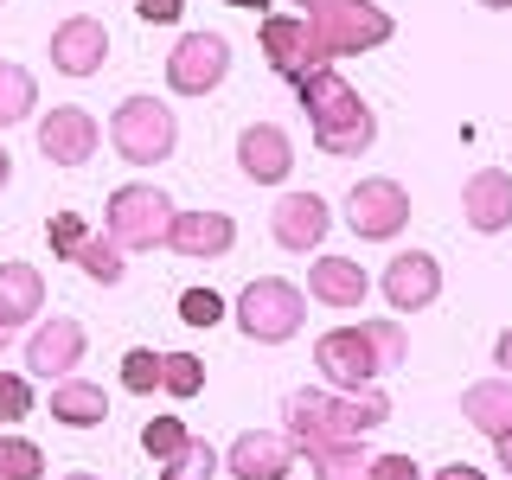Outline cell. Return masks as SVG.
<instances>
[{
  "instance_id": "cell-1",
  "label": "cell",
  "mask_w": 512,
  "mask_h": 480,
  "mask_svg": "<svg viewBox=\"0 0 512 480\" xmlns=\"http://www.w3.org/2000/svg\"><path fill=\"white\" fill-rule=\"evenodd\" d=\"M391 423V397L378 384H359V391H295L288 397V436L295 448H333V442H359L372 429Z\"/></svg>"
},
{
  "instance_id": "cell-2",
  "label": "cell",
  "mask_w": 512,
  "mask_h": 480,
  "mask_svg": "<svg viewBox=\"0 0 512 480\" xmlns=\"http://www.w3.org/2000/svg\"><path fill=\"white\" fill-rule=\"evenodd\" d=\"M301 109H308V128H314V148L333 154V160H352L365 154L378 141V116L365 109V96L346 84L333 64H320V71L301 77Z\"/></svg>"
},
{
  "instance_id": "cell-3",
  "label": "cell",
  "mask_w": 512,
  "mask_h": 480,
  "mask_svg": "<svg viewBox=\"0 0 512 480\" xmlns=\"http://www.w3.org/2000/svg\"><path fill=\"white\" fill-rule=\"evenodd\" d=\"M410 359V340L397 320H359V327H333L314 340V365L327 384L340 391H359V384H378L391 365Z\"/></svg>"
},
{
  "instance_id": "cell-4",
  "label": "cell",
  "mask_w": 512,
  "mask_h": 480,
  "mask_svg": "<svg viewBox=\"0 0 512 480\" xmlns=\"http://www.w3.org/2000/svg\"><path fill=\"white\" fill-rule=\"evenodd\" d=\"M301 320H308V295L282 276H256V282H244V295H237V327H244V340H256V346L295 340Z\"/></svg>"
},
{
  "instance_id": "cell-5",
  "label": "cell",
  "mask_w": 512,
  "mask_h": 480,
  "mask_svg": "<svg viewBox=\"0 0 512 480\" xmlns=\"http://www.w3.org/2000/svg\"><path fill=\"white\" fill-rule=\"evenodd\" d=\"M173 199L160 186H148V180H128V186H116L109 192V212H103V224H109V237H116L122 250H160L173 237Z\"/></svg>"
},
{
  "instance_id": "cell-6",
  "label": "cell",
  "mask_w": 512,
  "mask_h": 480,
  "mask_svg": "<svg viewBox=\"0 0 512 480\" xmlns=\"http://www.w3.org/2000/svg\"><path fill=\"white\" fill-rule=\"evenodd\" d=\"M308 26H314V45L327 64L346 58V52H372V45H384L397 32V20L378 0H327V7L308 13Z\"/></svg>"
},
{
  "instance_id": "cell-7",
  "label": "cell",
  "mask_w": 512,
  "mask_h": 480,
  "mask_svg": "<svg viewBox=\"0 0 512 480\" xmlns=\"http://www.w3.org/2000/svg\"><path fill=\"white\" fill-rule=\"evenodd\" d=\"M109 141H116V154L135 160V167H160V160L173 154V141H180V122H173V109L154 103V96H122V109L109 116Z\"/></svg>"
},
{
  "instance_id": "cell-8",
  "label": "cell",
  "mask_w": 512,
  "mask_h": 480,
  "mask_svg": "<svg viewBox=\"0 0 512 480\" xmlns=\"http://www.w3.org/2000/svg\"><path fill=\"white\" fill-rule=\"evenodd\" d=\"M346 224H352L359 244H391L410 224V192L397 180H359L346 192Z\"/></svg>"
},
{
  "instance_id": "cell-9",
  "label": "cell",
  "mask_w": 512,
  "mask_h": 480,
  "mask_svg": "<svg viewBox=\"0 0 512 480\" xmlns=\"http://www.w3.org/2000/svg\"><path fill=\"white\" fill-rule=\"evenodd\" d=\"M231 77V39L224 32H186L167 52V84L180 96H212Z\"/></svg>"
},
{
  "instance_id": "cell-10",
  "label": "cell",
  "mask_w": 512,
  "mask_h": 480,
  "mask_svg": "<svg viewBox=\"0 0 512 480\" xmlns=\"http://www.w3.org/2000/svg\"><path fill=\"white\" fill-rule=\"evenodd\" d=\"M327 231H333V205L320 199V192H282V199L269 205V237H276L282 250H295V256L320 250Z\"/></svg>"
},
{
  "instance_id": "cell-11",
  "label": "cell",
  "mask_w": 512,
  "mask_h": 480,
  "mask_svg": "<svg viewBox=\"0 0 512 480\" xmlns=\"http://www.w3.org/2000/svg\"><path fill=\"white\" fill-rule=\"evenodd\" d=\"M263 58H269V71L288 77V84H301L308 71H320V45H314V26H308V13H269L263 20Z\"/></svg>"
},
{
  "instance_id": "cell-12",
  "label": "cell",
  "mask_w": 512,
  "mask_h": 480,
  "mask_svg": "<svg viewBox=\"0 0 512 480\" xmlns=\"http://www.w3.org/2000/svg\"><path fill=\"white\" fill-rule=\"evenodd\" d=\"M45 52H52V71H64V77H96L109 64V26L90 20V13H71V20L52 26Z\"/></svg>"
},
{
  "instance_id": "cell-13",
  "label": "cell",
  "mask_w": 512,
  "mask_h": 480,
  "mask_svg": "<svg viewBox=\"0 0 512 480\" xmlns=\"http://www.w3.org/2000/svg\"><path fill=\"white\" fill-rule=\"evenodd\" d=\"M77 359H84V327H77L71 314H52L45 327H32L26 340V378H71Z\"/></svg>"
},
{
  "instance_id": "cell-14",
  "label": "cell",
  "mask_w": 512,
  "mask_h": 480,
  "mask_svg": "<svg viewBox=\"0 0 512 480\" xmlns=\"http://www.w3.org/2000/svg\"><path fill=\"white\" fill-rule=\"evenodd\" d=\"M96 141H103V128H96L90 109H52V116H39V154L52 160V167H84L96 154Z\"/></svg>"
},
{
  "instance_id": "cell-15",
  "label": "cell",
  "mask_w": 512,
  "mask_h": 480,
  "mask_svg": "<svg viewBox=\"0 0 512 480\" xmlns=\"http://www.w3.org/2000/svg\"><path fill=\"white\" fill-rule=\"evenodd\" d=\"M442 295V263L429 250H404L391 256V269H384V301H391L397 314H416V308H436Z\"/></svg>"
},
{
  "instance_id": "cell-16",
  "label": "cell",
  "mask_w": 512,
  "mask_h": 480,
  "mask_svg": "<svg viewBox=\"0 0 512 480\" xmlns=\"http://www.w3.org/2000/svg\"><path fill=\"white\" fill-rule=\"evenodd\" d=\"M237 167H244V180H256V186H282L288 173H295V141H288L276 122H250L244 135H237Z\"/></svg>"
},
{
  "instance_id": "cell-17",
  "label": "cell",
  "mask_w": 512,
  "mask_h": 480,
  "mask_svg": "<svg viewBox=\"0 0 512 480\" xmlns=\"http://www.w3.org/2000/svg\"><path fill=\"white\" fill-rule=\"evenodd\" d=\"M237 480H288L295 474V436H269V429H244L224 455Z\"/></svg>"
},
{
  "instance_id": "cell-18",
  "label": "cell",
  "mask_w": 512,
  "mask_h": 480,
  "mask_svg": "<svg viewBox=\"0 0 512 480\" xmlns=\"http://www.w3.org/2000/svg\"><path fill=\"white\" fill-rule=\"evenodd\" d=\"M461 218H468L480 237L506 231V224H512V173L506 167L468 173V186H461Z\"/></svg>"
},
{
  "instance_id": "cell-19",
  "label": "cell",
  "mask_w": 512,
  "mask_h": 480,
  "mask_svg": "<svg viewBox=\"0 0 512 480\" xmlns=\"http://www.w3.org/2000/svg\"><path fill=\"white\" fill-rule=\"evenodd\" d=\"M237 244V224L224 218V212H180L173 218V237H167V250L173 256H199V263H218V256H231Z\"/></svg>"
},
{
  "instance_id": "cell-20",
  "label": "cell",
  "mask_w": 512,
  "mask_h": 480,
  "mask_svg": "<svg viewBox=\"0 0 512 480\" xmlns=\"http://www.w3.org/2000/svg\"><path fill=\"white\" fill-rule=\"evenodd\" d=\"M308 295L320 308H365V295H372V276L359 269V256H320L308 269Z\"/></svg>"
},
{
  "instance_id": "cell-21",
  "label": "cell",
  "mask_w": 512,
  "mask_h": 480,
  "mask_svg": "<svg viewBox=\"0 0 512 480\" xmlns=\"http://www.w3.org/2000/svg\"><path fill=\"white\" fill-rule=\"evenodd\" d=\"M461 416L480 429L487 442H506L512 436V378H480L461 391Z\"/></svg>"
},
{
  "instance_id": "cell-22",
  "label": "cell",
  "mask_w": 512,
  "mask_h": 480,
  "mask_svg": "<svg viewBox=\"0 0 512 480\" xmlns=\"http://www.w3.org/2000/svg\"><path fill=\"white\" fill-rule=\"evenodd\" d=\"M45 308V276L32 263H0V333L26 327Z\"/></svg>"
},
{
  "instance_id": "cell-23",
  "label": "cell",
  "mask_w": 512,
  "mask_h": 480,
  "mask_svg": "<svg viewBox=\"0 0 512 480\" xmlns=\"http://www.w3.org/2000/svg\"><path fill=\"white\" fill-rule=\"evenodd\" d=\"M103 416H109V391H103V384H84V378H58L52 384V423L96 429Z\"/></svg>"
},
{
  "instance_id": "cell-24",
  "label": "cell",
  "mask_w": 512,
  "mask_h": 480,
  "mask_svg": "<svg viewBox=\"0 0 512 480\" xmlns=\"http://www.w3.org/2000/svg\"><path fill=\"white\" fill-rule=\"evenodd\" d=\"M77 269H84L90 282H103V288H116L128 276V263H122V244L109 231H90L84 237V250H77Z\"/></svg>"
},
{
  "instance_id": "cell-25",
  "label": "cell",
  "mask_w": 512,
  "mask_h": 480,
  "mask_svg": "<svg viewBox=\"0 0 512 480\" xmlns=\"http://www.w3.org/2000/svg\"><path fill=\"white\" fill-rule=\"evenodd\" d=\"M218 468H224V455H218V448L205 442V436H192V442H186L173 461H160V468H154V480H212Z\"/></svg>"
},
{
  "instance_id": "cell-26",
  "label": "cell",
  "mask_w": 512,
  "mask_h": 480,
  "mask_svg": "<svg viewBox=\"0 0 512 480\" xmlns=\"http://www.w3.org/2000/svg\"><path fill=\"white\" fill-rule=\"evenodd\" d=\"M308 468H314L320 480H365L372 455H365L359 442H333V448H308Z\"/></svg>"
},
{
  "instance_id": "cell-27",
  "label": "cell",
  "mask_w": 512,
  "mask_h": 480,
  "mask_svg": "<svg viewBox=\"0 0 512 480\" xmlns=\"http://www.w3.org/2000/svg\"><path fill=\"white\" fill-rule=\"evenodd\" d=\"M32 103H39V84H32V71H20V64H0V128L26 122Z\"/></svg>"
},
{
  "instance_id": "cell-28",
  "label": "cell",
  "mask_w": 512,
  "mask_h": 480,
  "mask_svg": "<svg viewBox=\"0 0 512 480\" xmlns=\"http://www.w3.org/2000/svg\"><path fill=\"white\" fill-rule=\"evenodd\" d=\"M160 391L167 397H199L205 391V359H192V352H160Z\"/></svg>"
},
{
  "instance_id": "cell-29",
  "label": "cell",
  "mask_w": 512,
  "mask_h": 480,
  "mask_svg": "<svg viewBox=\"0 0 512 480\" xmlns=\"http://www.w3.org/2000/svg\"><path fill=\"white\" fill-rule=\"evenodd\" d=\"M122 391H135V397L160 391V352L154 346H128L122 352Z\"/></svg>"
},
{
  "instance_id": "cell-30",
  "label": "cell",
  "mask_w": 512,
  "mask_h": 480,
  "mask_svg": "<svg viewBox=\"0 0 512 480\" xmlns=\"http://www.w3.org/2000/svg\"><path fill=\"white\" fill-rule=\"evenodd\" d=\"M39 474H45L39 442H26V436H0V480H39Z\"/></svg>"
},
{
  "instance_id": "cell-31",
  "label": "cell",
  "mask_w": 512,
  "mask_h": 480,
  "mask_svg": "<svg viewBox=\"0 0 512 480\" xmlns=\"http://www.w3.org/2000/svg\"><path fill=\"white\" fill-rule=\"evenodd\" d=\"M186 442H192V436H186V423H180V416H154V423L141 429V448L154 455V468H160V461H173Z\"/></svg>"
},
{
  "instance_id": "cell-32",
  "label": "cell",
  "mask_w": 512,
  "mask_h": 480,
  "mask_svg": "<svg viewBox=\"0 0 512 480\" xmlns=\"http://www.w3.org/2000/svg\"><path fill=\"white\" fill-rule=\"evenodd\" d=\"M26 416H32V384L20 372H0V429L26 423Z\"/></svg>"
},
{
  "instance_id": "cell-33",
  "label": "cell",
  "mask_w": 512,
  "mask_h": 480,
  "mask_svg": "<svg viewBox=\"0 0 512 480\" xmlns=\"http://www.w3.org/2000/svg\"><path fill=\"white\" fill-rule=\"evenodd\" d=\"M45 237H52V256H64V263H77V250H84L90 224L77 218V212H58L52 224H45Z\"/></svg>"
},
{
  "instance_id": "cell-34",
  "label": "cell",
  "mask_w": 512,
  "mask_h": 480,
  "mask_svg": "<svg viewBox=\"0 0 512 480\" xmlns=\"http://www.w3.org/2000/svg\"><path fill=\"white\" fill-rule=\"evenodd\" d=\"M180 320H186V327H212V320H224V301L212 295V288H186V295H180Z\"/></svg>"
},
{
  "instance_id": "cell-35",
  "label": "cell",
  "mask_w": 512,
  "mask_h": 480,
  "mask_svg": "<svg viewBox=\"0 0 512 480\" xmlns=\"http://www.w3.org/2000/svg\"><path fill=\"white\" fill-rule=\"evenodd\" d=\"M365 480H423V468H416L410 455H372V468H365Z\"/></svg>"
},
{
  "instance_id": "cell-36",
  "label": "cell",
  "mask_w": 512,
  "mask_h": 480,
  "mask_svg": "<svg viewBox=\"0 0 512 480\" xmlns=\"http://www.w3.org/2000/svg\"><path fill=\"white\" fill-rule=\"evenodd\" d=\"M135 13H141L148 26H173V20L186 13V0H135Z\"/></svg>"
},
{
  "instance_id": "cell-37",
  "label": "cell",
  "mask_w": 512,
  "mask_h": 480,
  "mask_svg": "<svg viewBox=\"0 0 512 480\" xmlns=\"http://www.w3.org/2000/svg\"><path fill=\"white\" fill-rule=\"evenodd\" d=\"M493 365H500V372H512V327L493 340Z\"/></svg>"
},
{
  "instance_id": "cell-38",
  "label": "cell",
  "mask_w": 512,
  "mask_h": 480,
  "mask_svg": "<svg viewBox=\"0 0 512 480\" xmlns=\"http://www.w3.org/2000/svg\"><path fill=\"white\" fill-rule=\"evenodd\" d=\"M436 480H487V474H480V468H461V461H455V468H442Z\"/></svg>"
},
{
  "instance_id": "cell-39",
  "label": "cell",
  "mask_w": 512,
  "mask_h": 480,
  "mask_svg": "<svg viewBox=\"0 0 512 480\" xmlns=\"http://www.w3.org/2000/svg\"><path fill=\"white\" fill-rule=\"evenodd\" d=\"M493 448H500V468H506V480H512V436H506V442H493Z\"/></svg>"
},
{
  "instance_id": "cell-40",
  "label": "cell",
  "mask_w": 512,
  "mask_h": 480,
  "mask_svg": "<svg viewBox=\"0 0 512 480\" xmlns=\"http://www.w3.org/2000/svg\"><path fill=\"white\" fill-rule=\"evenodd\" d=\"M224 7H250V13H269V0H224Z\"/></svg>"
},
{
  "instance_id": "cell-41",
  "label": "cell",
  "mask_w": 512,
  "mask_h": 480,
  "mask_svg": "<svg viewBox=\"0 0 512 480\" xmlns=\"http://www.w3.org/2000/svg\"><path fill=\"white\" fill-rule=\"evenodd\" d=\"M13 180V160H7V148H0V186H7Z\"/></svg>"
},
{
  "instance_id": "cell-42",
  "label": "cell",
  "mask_w": 512,
  "mask_h": 480,
  "mask_svg": "<svg viewBox=\"0 0 512 480\" xmlns=\"http://www.w3.org/2000/svg\"><path fill=\"white\" fill-rule=\"evenodd\" d=\"M295 7H301V13H314V7H327V0H295Z\"/></svg>"
},
{
  "instance_id": "cell-43",
  "label": "cell",
  "mask_w": 512,
  "mask_h": 480,
  "mask_svg": "<svg viewBox=\"0 0 512 480\" xmlns=\"http://www.w3.org/2000/svg\"><path fill=\"white\" fill-rule=\"evenodd\" d=\"M480 7H493V13H506V7H512V0H480Z\"/></svg>"
},
{
  "instance_id": "cell-44",
  "label": "cell",
  "mask_w": 512,
  "mask_h": 480,
  "mask_svg": "<svg viewBox=\"0 0 512 480\" xmlns=\"http://www.w3.org/2000/svg\"><path fill=\"white\" fill-rule=\"evenodd\" d=\"M64 480H103V474H64Z\"/></svg>"
},
{
  "instance_id": "cell-45",
  "label": "cell",
  "mask_w": 512,
  "mask_h": 480,
  "mask_svg": "<svg viewBox=\"0 0 512 480\" xmlns=\"http://www.w3.org/2000/svg\"><path fill=\"white\" fill-rule=\"evenodd\" d=\"M0 352H7V333H0Z\"/></svg>"
},
{
  "instance_id": "cell-46",
  "label": "cell",
  "mask_w": 512,
  "mask_h": 480,
  "mask_svg": "<svg viewBox=\"0 0 512 480\" xmlns=\"http://www.w3.org/2000/svg\"><path fill=\"white\" fill-rule=\"evenodd\" d=\"M0 7H7V0H0Z\"/></svg>"
}]
</instances>
